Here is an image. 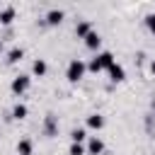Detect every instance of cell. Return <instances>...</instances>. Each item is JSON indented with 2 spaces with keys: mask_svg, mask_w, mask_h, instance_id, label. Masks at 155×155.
<instances>
[{
  "mask_svg": "<svg viewBox=\"0 0 155 155\" xmlns=\"http://www.w3.org/2000/svg\"><path fill=\"white\" fill-rule=\"evenodd\" d=\"M90 31H92V24H90L87 19H82V22L75 24V36H78V39H85Z\"/></svg>",
  "mask_w": 155,
  "mask_h": 155,
  "instance_id": "cell-10",
  "label": "cell"
},
{
  "mask_svg": "<svg viewBox=\"0 0 155 155\" xmlns=\"http://www.w3.org/2000/svg\"><path fill=\"white\" fill-rule=\"evenodd\" d=\"M2 48H5V44H2V39H0V53H2Z\"/></svg>",
  "mask_w": 155,
  "mask_h": 155,
  "instance_id": "cell-20",
  "label": "cell"
},
{
  "mask_svg": "<svg viewBox=\"0 0 155 155\" xmlns=\"http://www.w3.org/2000/svg\"><path fill=\"white\" fill-rule=\"evenodd\" d=\"M15 15H17V10H15L12 5L2 7V10H0V24H2V27H10V24L15 22Z\"/></svg>",
  "mask_w": 155,
  "mask_h": 155,
  "instance_id": "cell-5",
  "label": "cell"
},
{
  "mask_svg": "<svg viewBox=\"0 0 155 155\" xmlns=\"http://www.w3.org/2000/svg\"><path fill=\"white\" fill-rule=\"evenodd\" d=\"M85 138H87V131L85 128H73L70 131V140L73 143H85Z\"/></svg>",
  "mask_w": 155,
  "mask_h": 155,
  "instance_id": "cell-16",
  "label": "cell"
},
{
  "mask_svg": "<svg viewBox=\"0 0 155 155\" xmlns=\"http://www.w3.org/2000/svg\"><path fill=\"white\" fill-rule=\"evenodd\" d=\"M145 24H148V29L155 34V15H148V17H145Z\"/></svg>",
  "mask_w": 155,
  "mask_h": 155,
  "instance_id": "cell-18",
  "label": "cell"
},
{
  "mask_svg": "<svg viewBox=\"0 0 155 155\" xmlns=\"http://www.w3.org/2000/svg\"><path fill=\"white\" fill-rule=\"evenodd\" d=\"M107 73H109V80H111V82H124V80H126V70H124L119 63H114Z\"/></svg>",
  "mask_w": 155,
  "mask_h": 155,
  "instance_id": "cell-7",
  "label": "cell"
},
{
  "mask_svg": "<svg viewBox=\"0 0 155 155\" xmlns=\"http://www.w3.org/2000/svg\"><path fill=\"white\" fill-rule=\"evenodd\" d=\"M27 114H29V109H27V104H22V102H17V104L12 107V119H17V121H22V119H27Z\"/></svg>",
  "mask_w": 155,
  "mask_h": 155,
  "instance_id": "cell-12",
  "label": "cell"
},
{
  "mask_svg": "<svg viewBox=\"0 0 155 155\" xmlns=\"http://www.w3.org/2000/svg\"><path fill=\"white\" fill-rule=\"evenodd\" d=\"M114 63H116V61H114V53H111V51H99V53H94V56H92V61L87 63V70H90V73L109 70Z\"/></svg>",
  "mask_w": 155,
  "mask_h": 155,
  "instance_id": "cell-1",
  "label": "cell"
},
{
  "mask_svg": "<svg viewBox=\"0 0 155 155\" xmlns=\"http://www.w3.org/2000/svg\"><path fill=\"white\" fill-rule=\"evenodd\" d=\"M102 153H104V143H102V138L90 136V140H87V155H102Z\"/></svg>",
  "mask_w": 155,
  "mask_h": 155,
  "instance_id": "cell-4",
  "label": "cell"
},
{
  "mask_svg": "<svg viewBox=\"0 0 155 155\" xmlns=\"http://www.w3.org/2000/svg\"><path fill=\"white\" fill-rule=\"evenodd\" d=\"M82 41H85V46H87L90 51H97V48L102 46V36H99V34H97L94 29H92V31H90V34H87V36H85Z\"/></svg>",
  "mask_w": 155,
  "mask_h": 155,
  "instance_id": "cell-6",
  "label": "cell"
},
{
  "mask_svg": "<svg viewBox=\"0 0 155 155\" xmlns=\"http://www.w3.org/2000/svg\"><path fill=\"white\" fill-rule=\"evenodd\" d=\"M150 73H155V61H153V63H150Z\"/></svg>",
  "mask_w": 155,
  "mask_h": 155,
  "instance_id": "cell-19",
  "label": "cell"
},
{
  "mask_svg": "<svg viewBox=\"0 0 155 155\" xmlns=\"http://www.w3.org/2000/svg\"><path fill=\"white\" fill-rule=\"evenodd\" d=\"M68 155H87V148H85L82 143H70Z\"/></svg>",
  "mask_w": 155,
  "mask_h": 155,
  "instance_id": "cell-17",
  "label": "cell"
},
{
  "mask_svg": "<svg viewBox=\"0 0 155 155\" xmlns=\"http://www.w3.org/2000/svg\"><path fill=\"white\" fill-rule=\"evenodd\" d=\"M31 150H34V143L29 138H22L17 143V155H31Z\"/></svg>",
  "mask_w": 155,
  "mask_h": 155,
  "instance_id": "cell-13",
  "label": "cell"
},
{
  "mask_svg": "<svg viewBox=\"0 0 155 155\" xmlns=\"http://www.w3.org/2000/svg\"><path fill=\"white\" fill-rule=\"evenodd\" d=\"M61 22H63V10H48L46 24H48V27H58Z\"/></svg>",
  "mask_w": 155,
  "mask_h": 155,
  "instance_id": "cell-8",
  "label": "cell"
},
{
  "mask_svg": "<svg viewBox=\"0 0 155 155\" xmlns=\"http://www.w3.org/2000/svg\"><path fill=\"white\" fill-rule=\"evenodd\" d=\"M56 131H58L56 116H53V114H48V116H46V121H44V133H46V136H56Z\"/></svg>",
  "mask_w": 155,
  "mask_h": 155,
  "instance_id": "cell-11",
  "label": "cell"
},
{
  "mask_svg": "<svg viewBox=\"0 0 155 155\" xmlns=\"http://www.w3.org/2000/svg\"><path fill=\"white\" fill-rule=\"evenodd\" d=\"M85 73H87V63H85L82 58H73V61L68 63V68H65L68 82H80V80L85 78Z\"/></svg>",
  "mask_w": 155,
  "mask_h": 155,
  "instance_id": "cell-2",
  "label": "cell"
},
{
  "mask_svg": "<svg viewBox=\"0 0 155 155\" xmlns=\"http://www.w3.org/2000/svg\"><path fill=\"white\" fill-rule=\"evenodd\" d=\"M87 126H90L92 131H99V128L104 126V116H99V114H90V116H87Z\"/></svg>",
  "mask_w": 155,
  "mask_h": 155,
  "instance_id": "cell-14",
  "label": "cell"
},
{
  "mask_svg": "<svg viewBox=\"0 0 155 155\" xmlns=\"http://www.w3.org/2000/svg\"><path fill=\"white\" fill-rule=\"evenodd\" d=\"M46 70H48V65H46V61H44V58H36V61L31 63V73H34V78H44V75H46Z\"/></svg>",
  "mask_w": 155,
  "mask_h": 155,
  "instance_id": "cell-9",
  "label": "cell"
},
{
  "mask_svg": "<svg viewBox=\"0 0 155 155\" xmlns=\"http://www.w3.org/2000/svg\"><path fill=\"white\" fill-rule=\"evenodd\" d=\"M22 58H24V51H22L19 46H15V48L7 51V63H19Z\"/></svg>",
  "mask_w": 155,
  "mask_h": 155,
  "instance_id": "cell-15",
  "label": "cell"
},
{
  "mask_svg": "<svg viewBox=\"0 0 155 155\" xmlns=\"http://www.w3.org/2000/svg\"><path fill=\"white\" fill-rule=\"evenodd\" d=\"M29 85H31V78H29V75H17V78H12V82H10V90H12V94L22 97V94L29 90Z\"/></svg>",
  "mask_w": 155,
  "mask_h": 155,
  "instance_id": "cell-3",
  "label": "cell"
}]
</instances>
